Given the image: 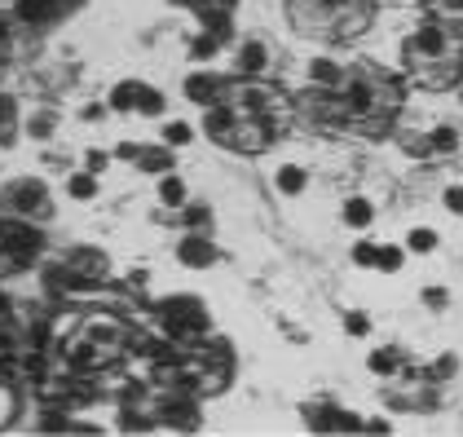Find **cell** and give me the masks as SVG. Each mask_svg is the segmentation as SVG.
<instances>
[{"label": "cell", "instance_id": "6da1fadb", "mask_svg": "<svg viewBox=\"0 0 463 437\" xmlns=\"http://www.w3.org/2000/svg\"><path fill=\"white\" fill-rule=\"evenodd\" d=\"M287 9L291 27L300 23V31L326 40H349L375 18V0H287Z\"/></svg>", "mask_w": 463, "mask_h": 437}, {"label": "cell", "instance_id": "7a4b0ae2", "mask_svg": "<svg viewBox=\"0 0 463 437\" xmlns=\"http://www.w3.org/2000/svg\"><path fill=\"white\" fill-rule=\"evenodd\" d=\"M309 424H313V429H322V433H326V429H331V433H357V429H362V419L331 402V407H313V411H309Z\"/></svg>", "mask_w": 463, "mask_h": 437}, {"label": "cell", "instance_id": "3957f363", "mask_svg": "<svg viewBox=\"0 0 463 437\" xmlns=\"http://www.w3.org/2000/svg\"><path fill=\"white\" fill-rule=\"evenodd\" d=\"M221 93H225V80H217V75H190L186 80V97H194L203 106H212Z\"/></svg>", "mask_w": 463, "mask_h": 437}, {"label": "cell", "instance_id": "277c9868", "mask_svg": "<svg viewBox=\"0 0 463 437\" xmlns=\"http://www.w3.org/2000/svg\"><path fill=\"white\" fill-rule=\"evenodd\" d=\"M177 252H181V261H186V265H212V261H217V247H212L203 234H190Z\"/></svg>", "mask_w": 463, "mask_h": 437}, {"label": "cell", "instance_id": "5b68a950", "mask_svg": "<svg viewBox=\"0 0 463 437\" xmlns=\"http://www.w3.org/2000/svg\"><path fill=\"white\" fill-rule=\"evenodd\" d=\"M371 221H375V204H371V199H349V204H344V226L367 230Z\"/></svg>", "mask_w": 463, "mask_h": 437}, {"label": "cell", "instance_id": "8992f818", "mask_svg": "<svg viewBox=\"0 0 463 437\" xmlns=\"http://www.w3.org/2000/svg\"><path fill=\"white\" fill-rule=\"evenodd\" d=\"M309 75H313V84H322V89H336V84L344 80L340 62H331V58H313L309 62Z\"/></svg>", "mask_w": 463, "mask_h": 437}, {"label": "cell", "instance_id": "52a82bcc", "mask_svg": "<svg viewBox=\"0 0 463 437\" xmlns=\"http://www.w3.org/2000/svg\"><path fill=\"white\" fill-rule=\"evenodd\" d=\"M406 265V252L397 247V243H384V247H375V265L371 270H379V274H397Z\"/></svg>", "mask_w": 463, "mask_h": 437}, {"label": "cell", "instance_id": "ba28073f", "mask_svg": "<svg viewBox=\"0 0 463 437\" xmlns=\"http://www.w3.org/2000/svg\"><path fill=\"white\" fill-rule=\"evenodd\" d=\"M305 186H309V173H305L300 164H287V168H278V190H283V195H300Z\"/></svg>", "mask_w": 463, "mask_h": 437}, {"label": "cell", "instance_id": "9c48e42d", "mask_svg": "<svg viewBox=\"0 0 463 437\" xmlns=\"http://www.w3.org/2000/svg\"><path fill=\"white\" fill-rule=\"evenodd\" d=\"M203 23H208V36H217V40H229V13H225V5H208L203 9Z\"/></svg>", "mask_w": 463, "mask_h": 437}, {"label": "cell", "instance_id": "30bf717a", "mask_svg": "<svg viewBox=\"0 0 463 437\" xmlns=\"http://www.w3.org/2000/svg\"><path fill=\"white\" fill-rule=\"evenodd\" d=\"M397 367H402V349H397V345L375 349V354H371V371H375V376H393Z\"/></svg>", "mask_w": 463, "mask_h": 437}, {"label": "cell", "instance_id": "8fae6325", "mask_svg": "<svg viewBox=\"0 0 463 437\" xmlns=\"http://www.w3.org/2000/svg\"><path fill=\"white\" fill-rule=\"evenodd\" d=\"M428 150H437V155H450V150H459V133L455 128H433L428 133Z\"/></svg>", "mask_w": 463, "mask_h": 437}, {"label": "cell", "instance_id": "7c38bea8", "mask_svg": "<svg viewBox=\"0 0 463 437\" xmlns=\"http://www.w3.org/2000/svg\"><path fill=\"white\" fill-rule=\"evenodd\" d=\"M455 371H459V358H455V354H441L437 362H428V371H424V380H428V384H437V380H450Z\"/></svg>", "mask_w": 463, "mask_h": 437}, {"label": "cell", "instance_id": "4fadbf2b", "mask_svg": "<svg viewBox=\"0 0 463 437\" xmlns=\"http://www.w3.org/2000/svg\"><path fill=\"white\" fill-rule=\"evenodd\" d=\"M208 133H212L217 142L234 137V115H229V111H208Z\"/></svg>", "mask_w": 463, "mask_h": 437}, {"label": "cell", "instance_id": "5bb4252c", "mask_svg": "<svg viewBox=\"0 0 463 437\" xmlns=\"http://www.w3.org/2000/svg\"><path fill=\"white\" fill-rule=\"evenodd\" d=\"M137 159H141L146 173H168V168H172V155H168V150H137Z\"/></svg>", "mask_w": 463, "mask_h": 437}, {"label": "cell", "instance_id": "9a60e30c", "mask_svg": "<svg viewBox=\"0 0 463 437\" xmlns=\"http://www.w3.org/2000/svg\"><path fill=\"white\" fill-rule=\"evenodd\" d=\"M239 66H243V71H260V66H265V44L260 40H247L243 54H239Z\"/></svg>", "mask_w": 463, "mask_h": 437}, {"label": "cell", "instance_id": "2e32d148", "mask_svg": "<svg viewBox=\"0 0 463 437\" xmlns=\"http://www.w3.org/2000/svg\"><path fill=\"white\" fill-rule=\"evenodd\" d=\"M406 247H410V252H433V247H437V230H428V226L410 230V234H406Z\"/></svg>", "mask_w": 463, "mask_h": 437}, {"label": "cell", "instance_id": "e0dca14e", "mask_svg": "<svg viewBox=\"0 0 463 437\" xmlns=\"http://www.w3.org/2000/svg\"><path fill=\"white\" fill-rule=\"evenodd\" d=\"M344 331H349V336H371V314L367 309L344 314Z\"/></svg>", "mask_w": 463, "mask_h": 437}, {"label": "cell", "instance_id": "ac0fdd59", "mask_svg": "<svg viewBox=\"0 0 463 437\" xmlns=\"http://www.w3.org/2000/svg\"><path fill=\"white\" fill-rule=\"evenodd\" d=\"M159 199H163V204H186V181H181V177H168V181H163V190H159Z\"/></svg>", "mask_w": 463, "mask_h": 437}, {"label": "cell", "instance_id": "d6986e66", "mask_svg": "<svg viewBox=\"0 0 463 437\" xmlns=\"http://www.w3.org/2000/svg\"><path fill=\"white\" fill-rule=\"evenodd\" d=\"M137 93H141V84H120V89L110 93V106H120V111L137 106Z\"/></svg>", "mask_w": 463, "mask_h": 437}, {"label": "cell", "instance_id": "ffe728a7", "mask_svg": "<svg viewBox=\"0 0 463 437\" xmlns=\"http://www.w3.org/2000/svg\"><path fill=\"white\" fill-rule=\"evenodd\" d=\"M190 54H194L198 62H208L212 54H217V36H198V40L190 44Z\"/></svg>", "mask_w": 463, "mask_h": 437}, {"label": "cell", "instance_id": "44dd1931", "mask_svg": "<svg viewBox=\"0 0 463 437\" xmlns=\"http://www.w3.org/2000/svg\"><path fill=\"white\" fill-rule=\"evenodd\" d=\"M424 305L428 309H445V305H450V292H445V288H424Z\"/></svg>", "mask_w": 463, "mask_h": 437}, {"label": "cell", "instance_id": "7402d4cb", "mask_svg": "<svg viewBox=\"0 0 463 437\" xmlns=\"http://www.w3.org/2000/svg\"><path fill=\"white\" fill-rule=\"evenodd\" d=\"M137 106H141L146 115H159V111H163V97L151 93V89H141V93H137Z\"/></svg>", "mask_w": 463, "mask_h": 437}, {"label": "cell", "instance_id": "603a6c76", "mask_svg": "<svg viewBox=\"0 0 463 437\" xmlns=\"http://www.w3.org/2000/svg\"><path fill=\"white\" fill-rule=\"evenodd\" d=\"M353 265H367V270H371V265H375V243H367V239L353 243Z\"/></svg>", "mask_w": 463, "mask_h": 437}, {"label": "cell", "instance_id": "cb8c5ba5", "mask_svg": "<svg viewBox=\"0 0 463 437\" xmlns=\"http://www.w3.org/2000/svg\"><path fill=\"white\" fill-rule=\"evenodd\" d=\"M93 190H97V186H93V177H84V173L71 177V195H75V199H93Z\"/></svg>", "mask_w": 463, "mask_h": 437}, {"label": "cell", "instance_id": "d4e9b609", "mask_svg": "<svg viewBox=\"0 0 463 437\" xmlns=\"http://www.w3.org/2000/svg\"><path fill=\"white\" fill-rule=\"evenodd\" d=\"M163 133H168V142H172V146H181V142H190V124H181V120H177V124H168V128H163Z\"/></svg>", "mask_w": 463, "mask_h": 437}, {"label": "cell", "instance_id": "484cf974", "mask_svg": "<svg viewBox=\"0 0 463 437\" xmlns=\"http://www.w3.org/2000/svg\"><path fill=\"white\" fill-rule=\"evenodd\" d=\"M445 208H450V212H463V186H450V190H445Z\"/></svg>", "mask_w": 463, "mask_h": 437}, {"label": "cell", "instance_id": "4316f807", "mask_svg": "<svg viewBox=\"0 0 463 437\" xmlns=\"http://www.w3.org/2000/svg\"><path fill=\"white\" fill-rule=\"evenodd\" d=\"M89 168H93V173H102V168H106V155H102V150H93V155H89Z\"/></svg>", "mask_w": 463, "mask_h": 437}, {"label": "cell", "instance_id": "83f0119b", "mask_svg": "<svg viewBox=\"0 0 463 437\" xmlns=\"http://www.w3.org/2000/svg\"><path fill=\"white\" fill-rule=\"evenodd\" d=\"M441 5L450 9V13H463V0H441Z\"/></svg>", "mask_w": 463, "mask_h": 437}]
</instances>
